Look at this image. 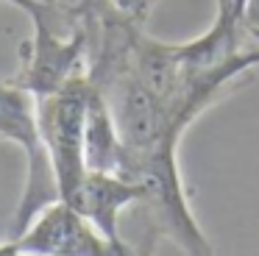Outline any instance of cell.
Instances as JSON below:
<instances>
[{"label": "cell", "mask_w": 259, "mask_h": 256, "mask_svg": "<svg viewBox=\"0 0 259 256\" xmlns=\"http://www.w3.org/2000/svg\"><path fill=\"white\" fill-rule=\"evenodd\" d=\"M0 139L17 145L25 153V164H28L23 198L9 223V239H17L48 203L59 200V187L53 178L45 142H42L36 98L12 78L0 81Z\"/></svg>", "instance_id": "1"}, {"label": "cell", "mask_w": 259, "mask_h": 256, "mask_svg": "<svg viewBox=\"0 0 259 256\" xmlns=\"http://www.w3.org/2000/svg\"><path fill=\"white\" fill-rule=\"evenodd\" d=\"M90 98H92L90 75H78L73 81H67L62 89H56V92L36 98V117H39L42 142H45L62 200L87 176L84 128H87Z\"/></svg>", "instance_id": "2"}, {"label": "cell", "mask_w": 259, "mask_h": 256, "mask_svg": "<svg viewBox=\"0 0 259 256\" xmlns=\"http://www.w3.org/2000/svg\"><path fill=\"white\" fill-rule=\"evenodd\" d=\"M23 67L12 78L34 98L62 89L67 81L90 70V39L87 28L64 11L62 17L31 25V39L20 50Z\"/></svg>", "instance_id": "3"}, {"label": "cell", "mask_w": 259, "mask_h": 256, "mask_svg": "<svg viewBox=\"0 0 259 256\" xmlns=\"http://www.w3.org/2000/svg\"><path fill=\"white\" fill-rule=\"evenodd\" d=\"M20 250L31 256H134L137 248H117L112 245L84 215L73 209L67 200L48 203L34 220L28 223L17 239Z\"/></svg>", "instance_id": "4"}, {"label": "cell", "mask_w": 259, "mask_h": 256, "mask_svg": "<svg viewBox=\"0 0 259 256\" xmlns=\"http://www.w3.org/2000/svg\"><path fill=\"white\" fill-rule=\"evenodd\" d=\"M64 200L78 215H84L112 245L128 248L120 234V217L128 206H137L142 200V187L137 181L120 173H87Z\"/></svg>", "instance_id": "5"}, {"label": "cell", "mask_w": 259, "mask_h": 256, "mask_svg": "<svg viewBox=\"0 0 259 256\" xmlns=\"http://www.w3.org/2000/svg\"><path fill=\"white\" fill-rule=\"evenodd\" d=\"M120 159H123V142H120L112 109H109L106 98L92 87L84 128L87 173H120Z\"/></svg>", "instance_id": "6"}, {"label": "cell", "mask_w": 259, "mask_h": 256, "mask_svg": "<svg viewBox=\"0 0 259 256\" xmlns=\"http://www.w3.org/2000/svg\"><path fill=\"white\" fill-rule=\"evenodd\" d=\"M56 6L64 9L75 22H81L87 28V39L90 42L98 36L103 22L112 20L114 14H120L112 0H56Z\"/></svg>", "instance_id": "7"}, {"label": "cell", "mask_w": 259, "mask_h": 256, "mask_svg": "<svg viewBox=\"0 0 259 256\" xmlns=\"http://www.w3.org/2000/svg\"><path fill=\"white\" fill-rule=\"evenodd\" d=\"M0 3H9L12 9L28 14L31 25H36V22H48V20H56V17L64 14V9H59V6H53V3H42V0H0Z\"/></svg>", "instance_id": "8"}, {"label": "cell", "mask_w": 259, "mask_h": 256, "mask_svg": "<svg viewBox=\"0 0 259 256\" xmlns=\"http://www.w3.org/2000/svg\"><path fill=\"white\" fill-rule=\"evenodd\" d=\"M237 25H240L242 36L259 50V0H245L237 14Z\"/></svg>", "instance_id": "9"}, {"label": "cell", "mask_w": 259, "mask_h": 256, "mask_svg": "<svg viewBox=\"0 0 259 256\" xmlns=\"http://www.w3.org/2000/svg\"><path fill=\"white\" fill-rule=\"evenodd\" d=\"M112 3H114V9H117L123 17H128V20L145 25V20L151 17V11L156 9L159 0H112Z\"/></svg>", "instance_id": "10"}, {"label": "cell", "mask_w": 259, "mask_h": 256, "mask_svg": "<svg viewBox=\"0 0 259 256\" xmlns=\"http://www.w3.org/2000/svg\"><path fill=\"white\" fill-rule=\"evenodd\" d=\"M0 256H31V253H25V250H20L17 248V242H0Z\"/></svg>", "instance_id": "11"}, {"label": "cell", "mask_w": 259, "mask_h": 256, "mask_svg": "<svg viewBox=\"0 0 259 256\" xmlns=\"http://www.w3.org/2000/svg\"><path fill=\"white\" fill-rule=\"evenodd\" d=\"M242 3H245V0H229V9H231V14H240V9H242Z\"/></svg>", "instance_id": "12"}, {"label": "cell", "mask_w": 259, "mask_h": 256, "mask_svg": "<svg viewBox=\"0 0 259 256\" xmlns=\"http://www.w3.org/2000/svg\"><path fill=\"white\" fill-rule=\"evenodd\" d=\"M218 6H226V9H229V0H218Z\"/></svg>", "instance_id": "13"}, {"label": "cell", "mask_w": 259, "mask_h": 256, "mask_svg": "<svg viewBox=\"0 0 259 256\" xmlns=\"http://www.w3.org/2000/svg\"><path fill=\"white\" fill-rule=\"evenodd\" d=\"M42 3H53V6H56V0H42Z\"/></svg>", "instance_id": "14"}, {"label": "cell", "mask_w": 259, "mask_h": 256, "mask_svg": "<svg viewBox=\"0 0 259 256\" xmlns=\"http://www.w3.org/2000/svg\"><path fill=\"white\" fill-rule=\"evenodd\" d=\"M134 256H142V253H140V250H137V253H134Z\"/></svg>", "instance_id": "15"}]
</instances>
